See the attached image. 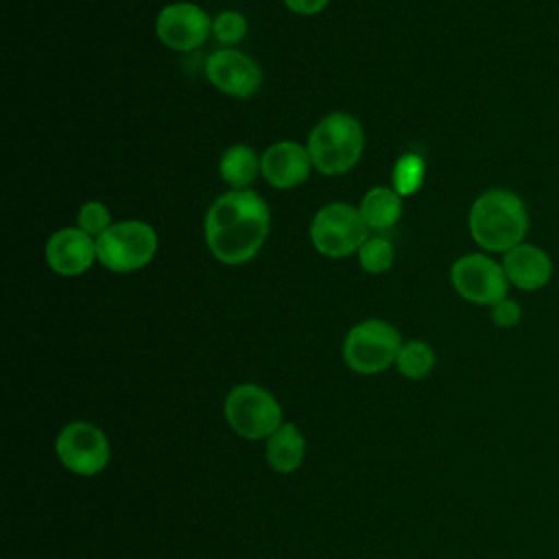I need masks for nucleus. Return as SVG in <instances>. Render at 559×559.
Here are the masks:
<instances>
[{
    "mask_svg": "<svg viewBox=\"0 0 559 559\" xmlns=\"http://www.w3.org/2000/svg\"><path fill=\"white\" fill-rule=\"evenodd\" d=\"M205 242L223 264L249 262L266 240L269 205L253 190L221 194L205 214Z\"/></svg>",
    "mask_w": 559,
    "mask_h": 559,
    "instance_id": "f257e3e1",
    "label": "nucleus"
},
{
    "mask_svg": "<svg viewBox=\"0 0 559 559\" xmlns=\"http://www.w3.org/2000/svg\"><path fill=\"white\" fill-rule=\"evenodd\" d=\"M469 234L474 242L491 253H507L524 242L528 210L520 194L507 188L485 190L469 207Z\"/></svg>",
    "mask_w": 559,
    "mask_h": 559,
    "instance_id": "f03ea898",
    "label": "nucleus"
},
{
    "mask_svg": "<svg viewBox=\"0 0 559 559\" xmlns=\"http://www.w3.org/2000/svg\"><path fill=\"white\" fill-rule=\"evenodd\" d=\"M362 146L365 131L360 122L343 111L321 118L306 144L312 166L321 175H343L352 170L362 155Z\"/></svg>",
    "mask_w": 559,
    "mask_h": 559,
    "instance_id": "7ed1b4c3",
    "label": "nucleus"
},
{
    "mask_svg": "<svg viewBox=\"0 0 559 559\" xmlns=\"http://www.w3.org/2000/svg\"><path fill=\"white\" fill-rule=\"evenodd\" d=\"M157 253V234L148 223L122 221L109 225L96 238V258L114 273H131L146 266Z\"/></svg>",
    "mask_w": 559,
    "mask_h": 559,
    "instance_id": "20e7f679",
    "label": "nucleus"
},
{
    "mask_svg": "<svg viewBox=\"0 0 559 559\" xmlns=\"http://www.w3.org/2000/svg\"><path fill=\"white\" fill-rule=\"evenodd\" d=\"M400 347V332L391 323L382 319H367L347 332L343 343V360L352 371L373 376L395 362Z\"/></svg>",
    "mask_w": 559,
    "mask_h": 559,
    "instance_id": "39448f33",
    "label": "nucleus"
},
{
    "mask_svg": "<svg viewBox=\"0 0 559 559\" xmlns=\"http://www.w3.org/2000/svg\"><path fill=\"white\" fill-rule=\"evenodd\" d=\"M225 419L231 430L249 441L269 439L284 421L280 402L262 386L236 384L225 397Z\"/></svg>",
    "mask_w": 559,
    "mask_h": 559,
    "instance_id": "423d86ee",
    "label": "nucleus"
},
{
    "mask_svg": "<svg viewBox=\"0 0 559 559\" xmlns=\"http://www.w3.org/2000/svg\"><path fill=\"white\" fill-rule=\"evenodd\" d=\"M367 223L358 207L349 203L323 205L310 225V240L314 249L328 258H345L358 253L367 240Z\"/></svg>",
    "mask_w": 559,
    "mask_h": 559,
    "instance_id": "0eeeda50",
    "label": "nucleus"
},
{
    "mask_svg": "<svg viewBox=\"0 0 559 559\" xmlns=\"http://www.w3.org/2000/svg\"><path fill=\"white\" fill-rule=\"evenodd\" d=\"M454 290L472 304L496 306L509 293V280L500 262L485 253H465L450 269Z\"/></svg>",
    "mask_w": 559,
    "mask_h": 559,
    "instance_id": "6e6552de",
    "label": "nucleus"
},
{
    "mask_svg": "<svg viewBox=\"0 0 559 559\" xmlns=\"http://www.w3.org/2000/svg\"><path fill=\"white\" fill-rule=\"evenodd\" d=\"M57 456L66 469L76 476H96L109 463V441L105 432L90 421H70L55 441Z\"/></svg>",
    "mask_w": 559,
    "mask_h": 559,
    "instance_id": "1a4fd4ad",
    "label": "nucleus"
},
{
    "mask_svg": "<svg viewBox=\"0 0 559 559\" xmlns=\"http://www.w3.org/2000/svg\"><path fill=\"white\" fill-rule=\"evenodd\" d=\"M212 31L207 13L192 2L166 4L155 22V33L159 41L170 50H192L205 44Z\"/></svg>",
    "mask_w": 559,
    "mask_h": 559,
    "instance_id": "9d476101",
    "label": "nucleus"
},
{
    "mask_svg": "<svg viewBox=\"0 0 559 559\" xmlns=\"http://www.w3.org/2000/svg\"><path fill=\"white\" fill-rule=\"evenodd\" d=\"M205 76L216 90L234 98H249L262 85L260 66L249 55L234 48L212 52L205 61Z\"/></svg>",
    "mask_w": 559,
    "mask_h": 559,
    "instance_id": "9b49d317",
    "label": "nucleus"
},
{
    "mask_svg": "<svg viewBox=\"0 0 559 559\" xmlns=\"http://www.w3.org/2000/svg\"><path fill=\"white\" fill-rule=\"evenodd\" d=\"M48 266L63 277L85 273L96 258V238L79 227H63L55 231L44 249Z\"/></svg>",
    "mask_w": 559,
    "mask_h": 559,
    "instance_id": "f8f14e48",
    "label": "nucleus"
},
{
    "mask_svg": "<svg viewBox=\"0 0 559 559\" xmlns=\"http://www.w3.org/2000/svg\"><path fill=\"white\" fill-rule=\"evenodd\" d=\"M310 168L312 159L308 148L290 140L271 144L260 159V170L264 179L280 190L301 186L308 179Z\"/></svg>",
    "mask_w": 559,
    "mask_h": 559,
    "instance_id": "ddd939ff",
    "label": "nucleus"
},
{
    "mask_svg": "<svg viewBox=\"0 0 559 559\" xmlns=\"http://www.w3.org/2000/svg\"><path fill=\"white\" fill-rule=\"evenodd\" d=\"M500 264L507 273L509 284L524 293L544 288L552 277V260L548 251L531 242H520L502 253Z\"/></svg>",
    "mask_w": 559,
    "mask_h": 559,
    "instance_id": "4468645a",
    "label": "nucleus"
},
{
    "mask_svg": "<svg viewBox=\"0 0 559 559\" xmlns=\"http://www.w3.org/2000/svg\"><path fill=\"white\" fill-rule=\"evenodd\" d=\"M306 456V439L299 428L284 421L266 441V461L280 474L295 472Z\"/></svg>",
    "mask_w": 559,
    "mask_h": 559,
    "instance_id": "2eb2a0df",
    "label": "nucleus"
},
{
    "mask_svg": "<svg viewBox=\"0 0 559 559\" xmlns=\"http://www.w3.org/2000/svg\"><path fill=\"white\" fill-rule=\"evenodd\" d=\"M360 216L365 218L367 227L371 229H389L402 216V197L384 186L371 188L360 201Z\"/></svg>",
    "mask_w": 559,
    "mask_h": 559,
    "instance_id": "dca6fc26",
    "label": "nucleus"
},
{
    "mask_svg": "<svg viewBox=\"0 0 559 559\" xmlns=\"http://www.w3.org/2000/svg\"><path fill=\"white\" fill-rule=\"evenodd\" d=\"M218 170L223 181L229 183L231 190H247V186L253 183L260 170V159L251 146L234 144L223 153Z\"/></svg>",
    "mask_w": 559,
    "mask_h": 559,
    "instance_id": "f3484780",
    "label": "nucleus"
},
{
    "mask_svg": "<svg viewBox=\"0 0 559 559\" xmlns=\"http://www.w3.org/2000/svg\"><path fill=\"white\" fill-rule=\"evenodd\" d=\"M435 352L428 343L424 341H406L400 347V354L395 358V367L397 371L408 378V380H421L426 378L432 369H435Z\"/></svg>",
    "mask_w": 559,
    "mask_h": 559,
    "instance_id": "a211bd4d",
    "label": "nucleus"
},
{
    "mask_svg": "<svg viewBox=\"0 0 559 559\" xmlns=\"http://www.w3.org/2000/svg\"><path fill=\"white\" fill-rule=\"evenodd\" d=\"M358 262L367 273H384L393 264V245L382 236L367 238L358 249Z\"/></svg>",
    "mask_w": 559,
    "mask_h": 559,
    "instance_id": "6ab92c4d",
    "label": "nucleus"
},
{
    "mask_svg": "<svg viewBox=\"0 0 559 559\" xmlns=\"http://www.w3.org/2000/svg\"><path fill=\"white\" fill-rule=\"evenodd\" d=\"M393 190L402 194H413L424 181V159L419 155H404L393 166Z\"/></svg>",
    "mask_w": 559,
    "mask_h": 559,
    "instance_id": "aec40b11",
    "label": "nucleus"
},
{
    "mask_svg": "<svg viewBox=\"0 0 559 559\" xmlns=\"http://www.w3.org/2000/svg\"><path fill=\"white\" fill-rule=\"evenodd\" d=\"M212 33L221 44H238L247 33V20L238 11H223L212 22Z\"/></svg>",
    "mask_w": 559,
    "mask_h": 559,
    "instance_id": "412c9836",
    "label": "nucleus"
},
{
    "mask_svg": "<svg viewBox=\"0 0 559 559\" xmlns=\"http://www.w3.org/2000/svg\"><path fill=\"white\" fill-rule=\"evenodd\" d=\"M79 229L90 234L92 238L100 236L111 223H109V210L100 201H87L81 205L79 216H76Z\"/></svg>",
    "mask_w": 559,
    "mask_h": 559,
    "instance_id": "4be33fe9",
    "label": "nucleus"
},
{
    "mask_svg": "<svg viewBox=\"0 0 559 559\" xmlns=\"http://www.w3.org/2000/svg\"><path fill=\"white\" fill-rule=\"evenodd\" d=\"M491 319L498 328H513L520 323L522 319V308L518 301L504 297L502 301H498L496 306H491Z\"/></svg>",
    "mask_w": 559,
    "mask_h": 559,
    "instance_id": "5701e85b",
    "label": "nucleus"
},
{
    "mask_svg": "<svg viewBox=\"0 0 559 559\" xmlns=\"http://www.w3.org/2000/svg\"><path fill=\"white\" fill-rule=\"evenodd\" d=\"M330 0H284V4L297 15H317L328 7Z\"/></svg>",
    "mask_w": 559,
    "mask_h": 559,
    "instance_id": "b1692460",
    "label": "nucleus"
}]
</instances>
